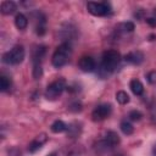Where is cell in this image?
<instances>
[{
	"mask_svg": "<svg viewBox=\"0 0 156 156\" xmlns=\"http://www.w3.org/2000/svg\"><path fill=\"white\" fill-rule=\"evenodd\" d=\"M146 79L150 84H156V71H151L147 73L146 76Z\"/></svg>",
	"mask_w": 156,
	"mask_h": 156,
	"instance_id": "obj_24",
	"label": "cell"
},
{
	"mask_svg": "<svg viewBox=\"0 0 156 156\" xmlns=\"http://www.w3.org/2000/svg\"><path fill=\"white\" fill-rule=\"evenodd\" d=\"M41 76H43V68H41V65L33 66V77H34V79H40Z\"/></svg>",
	"mask_w": 156,
	"mask_h": 156,
	"instance_id": "obj_21",
	"label": "cell"
},
{
	"mask_svg": "<svg viewBox=\"0 0 156 156\" xmlns=\"http://www.w3.org/2000/svg\"><path fill=\"white\" fill-rule=\"evenodd\" d=\"M128 117H129V119H132V121H140V119H141V117H143V115H141V112H140V111L133 110V111H130V112H129Z\"/></svg>",
	"mask_w": 156,
	"mask_h": 156,
	"instance_id": "obj_22",
	"label": "cell"
},
{
	"mask_svg": "<svg viewBox=\"0 0 156 156\" xmlns=\"http://www.w3.org/2000/svg\"><path fill=\"white\" fill-rule=\"evenodd\" d=\"M68 110L72 111V112H79V111L82 110V104L78 102V101H74V102H72V104L68 106Z\"/></svg>",
	"mask_w": 156,
	"mask_h": 156,
	"instance_id": "obj_23",
	"label": "cell"
},
{
	"mask_svg": "<svg viewBox=\"0 0 156 156\" xmlns=\"http://www.w3.org/2000/svg\"><path fill=\"white\" fill-rule=\"evenodd\" d=\"M71 54H72L71 43H68V41L62 43L61 45L57 46V49H56L55 52L52 54V58H51L52 66L56 67V68L63 67V66L68 62V60H69V57H71Z\"/></svg>",
	"mask_w": 156,
	"mask_h": 156,
	"instance_id": "obj_2",
	"label": "cell"
},
{
	"mask_svg": "<svg viewBox=\"0 0 156 156\" xmlns=\"http://www.w3.org/2000/svg\"><path fill=\"white\" fill-rule=\"evenodd\" d=\"M119 128H121L122 133L126 134V135H130V134L134 132V127H133L132 123H129L128 121H122L121 124H119Z\"/></svg>",
	"mask_w": 156,
	"mask_h": 156,
	"instance_id": "obj_17",
	"label": "cell"
},
{
	"mask_svg": "<svg viewBox=\"0 0 156 156\" xmlns=\"http://www.w3.org/2000/svg\"><path fill=\"white\" fill-rule=\"evenodd\" d=\"M15 24L20 30H24L28 26V18L23 13H17L15 17Z\"/></svg>",
	"mask_w": 156,
	"mask_h": 156,
	"instance_id": "obj_15",
	"label": "cell"
},
{
	"mask_svg": "<svg viewBox=\"0 0 156 156\" xmlns=\"http://www.w3.org/2000/svg\"><path fill=\"white\" fill-rule=\"evenodd\" d=\"M119 27L122 28V30H123L124 33H132V32L134 30V28H135L133 22H124V23H122Z\"/></svg>",
	"mask_w": 156,
	"mask_h": 156,
	"instance_id": "obj_20",
	"label": "cell"
},
{
	"mask_svg": "<svg viewBox=\"0 0 156 156\" xmlns=\"http://www.w3.org/2000/svg\"><path fill=\"white\" fill-rule=\"evenodd\" d=\"M152 156H156V144H155L154 147H152Z\"/></svg>",
	"mask_w": 156,
	"mask_h": 156,
	"instance_id": "obj_26",
	"label": "cell"
},
{
	"mask_svg": "<svg viewBox=\"0 0 156 156\" xmlns=\"http://www.w3.org/2000/svg\"><path fill=\"white\" fill-rule=\"evenodd\" d=\"M37 24H35V33L38 34V35H44L45 34V32H46V28H45V23H46V21H45V16L43 15V13H40V12H38L37 13Z\"/></svg>",
	"mask_w": 156,
	"mask_h": 156,
	"instance_id": "obj_12",
	"label": "cell"
},
{
	"mask_svg": "<svg viewBox=\"0 0 156 156\" xmlns=\"http://www.w3.org/2000/svg\"><path fill=\"white\" fill-rule=\"evenodd\" d=\"M129 88H130V90L133 91L134 95H141L144 93V85L138 79H132L130 83H129Z\"/></svg>",
	"mask_w": 156,
	"mask_h": 156,
	"instance_id": "obj_14",
	"label": "cell"
},
{
	"mask_svg": "<svg viewBox=\"0 0 156 156\" xmlns=\"http://www.w3.org/2000/svg\"><path fill=\"white\" fill-rule=\"evenodd\" d=\"M78 67L83 72H93L96 68V63L91 56H83L78 62Z\"/></svg>",
	"mask_w": 156,
	"mask_h": 156,
	"instance_id": "obj_9",
	"label": "cell"
},
{
	"mask_svg": "<svg viewBox=\"0 0 156 156\" xmlns=\"http://www.w3.org/2000/svg\"><path fill=\"white\" fill-rule=\"evenodd\" d=\"M116 100L121 104V105H126L129 102V95L124 91V90H119L116 93Z\"/></svg>",
	"mask_w": 156,
	"mask_h": 156,
	"instance_id": "obj_19",
	"label": "cell"
},
{
	"mask_svg": "<svg viewBox=\"0 0 156 156\" xmlns=\"http://www.w3.org/2000/svg\"><path fill=\"white\" fill-rule=\"evenodd\" d=\"M87 9H88L89 13H91L93 16H98V17L106 16V15H108L111 12V6L106 1H102V2L89 1L87 4Z\"/></svg>",
	"mask_w": 156,
	"mask_h": 156,
	"instance_id": "obj_6",
	"label": "cell"
},
{
	"mask_svg": "<svg viewBox=\"0 0 156 156\" xmlns=\"http://www.w3.org/2000/svg\"><path fill=\"white\" fill-rule=\"evenodd\" d=\"M46 52V48L44 45H37L34 46L33 51H32V61H33V66H38L41 65V61L45 56Z\"/></svg>",
	"mask_w": 156,
	"mask_h": 156,
	"instance_id": "obj_11",
	"label": "cell"
},
{
	"mask_svg": "<svg viewBox=\"0 0 156 156\" xmlns=\"http://www.w3.org/2000/svg\"><path fill=\"white\" fill-rule=\"evenodd\" d=\"M48 156H57L55 152H52V154H50V155H48Z\"/></svg>",
	"mask_w": 156,
	"mask_h": 156,
	"instance_id": "obj_27",
	"label": "cell"
},
{
	"mask_svg": "<svg viewBox=\"0 0 156 156\" xmlns=\"http://www.w3.org/2000/svg\"><path fill=\"white\" fill-rule=\"evenodd\" d=\"M10 88H11V79L7 76L2 74L0 77V90L1 91H7Z\"/></svg>",
	"mask_w": 156,
	"mask_h": 156,
	"instance_id": "obj_18",
	"label": "cell"
},
{
	"mask_svg": "<svg viewBox=\"0 0 156 156\" xmlns=\"http://www.w3.org/2000/svg\"><path fill=\"white\" fill-rule=\"evenodd\" d=\"M144 58H145L144 54L141 51H139V50L130 51L127 55H124V57H123V60L127 63H130V65H140V63H143Z\"/></svg>",
	"mask_w": 156,
	"mask_h": 156,
	"instance_id": "obj_10",
	"label": "cell"
},
{
	"mask_svg": "<svg viewBox=\"0 0 156 156\" xmlns=\"http://www.w3.org/2000/svg\"><path fill=\"white\" fill-rule=\"evenodd\" d=\"M67 89V83L65 78H58L56 80H54L52 83H50L46 87L45 90V98L48 100H56L62 93L63 90Z\"/></svg>",
	"mask_w": 156,
	"mask_h": 156,
	"instance_id": "obj_4",
	"label": "cell"
},
{
	"mask_svg": "<svg viewBox=\"0 0 156 156\" xmlns=\"http://www.w3.org/2000/svg\"><path fill=\"white\" fill-rule=\"evenodd\" d=\"M121 61V55L117 50H107L102 54V57H101V65H100V71L101 73L108 76L110 73H112L118 63Z\"/></svg>",
	"mask_w": 156,
	"mask_h": 156,
	"instance_id": "obj_1",
	"label": "cell"
},
{
	"mask_svg": "<svg viewBox=\"0 0 156 156\" xmlns=\"http://www.w3.org/2000/svg\"><path fill=\"white\" fill-rule=\"evenodd\" d=\"M46 140H48V136H46L45 133H41V134L37 135V136L29 143V145H28V151H29L30 154H34L35 151H38V150L46 143Z\"/></svg>",
	"mask_w": 156,
	"mask_h": 156,
	"instance_id": "obj_8",
	"label": "cell"
},
{
	"mask_svg": "<svg viewBox=\"0 0 156 156\" xmlns=\"http://www.w3.org/2000/svg\"><path fill=\"white\" fill-rule=\"evenodd\" d=\"M119 141L121 140H119L118 134L116 132H113V130H110V132L106 133L105 138L101 141H99L98 149H101L102 151H110V150L115 149L119 144Z\"/></svg>",
	"mask_w": 156,
	"mask_h": 156,
	"instance_id": "obj_5",
	"label": "cell"
},
{
	"mask_svg": "<svg viewBox=\"0 0 156 156\" xmlns=\"http://www.w3.org/2000/svg\"><path fill=\"white\" fill-rule=\"evenodd\" d=\"M24 55V48L22 45H16L2 55V62L5 65H18L23 61Z\"/></svg>",
	"mask_w": 156,
	"mask_h": 156,
	"instance_id": "obj_3",
	"label": "cell"
},
{
	"mask_svg": "<svg viewBox=\"0 0 156 156\" xmlns=\"http://www.w3.org/2000/svg\"><path fill=\"white\" fill-rule=\"evenodd\" d=\"M112 112V106L110 104H100L98 105L93 112H91V118L93 121L95 122H99V121H104L105 118H107Z\"/></svg>",
	"mask_w": 156,
	"mask_h": 156,
	"instance_id": "obj_7",
	"label": "cell"
},
{
	"mask_svg": "<svg viewBox=\"0 0 156 156\" xmlns=\"http://www.w3.org/2000/svg\"><path fill=\"white\" fill-rule=\"evenodd\" d=\"M0 11L2 15H11L16 11V4L13 1H2L1 2V6H0Z\"/></svg>",
	"mask_w": 156,
	"mask_h": 156,
	"instance_id": "obj_13",
	"label": "cell"
},
{
	"mask_svg": "<svg viewBox=\"0 0 156 156\" xmlns=\"http://www.w3.org/2000/svg\"><path fill=\"white\" fill-rule=\"evenodd\" d=\"M66 130H68V126L61 119H57L51 124V132L54 133H63Z\"/></svg>",
	"mask_w": 156,
	"mask_h": 156,
	"instance_id": "obj_16",
	"label": "cell"
},
{
	"mask_svg": "<svg viewBox=\"0 0 156 156\" xmlns=\"http://www.w3.org/2000/svg\"><path fill=\"white\" fill-rule=\"evenodd\" d=\"M146 22L151 26V27H156V18L154 17H150V18H146Z\"/></svg>",
	"mask_w": 156,
	"mask_h": 156,
	"instance_id": "obj_25",
	"label": "cell"
}]
</instances>
